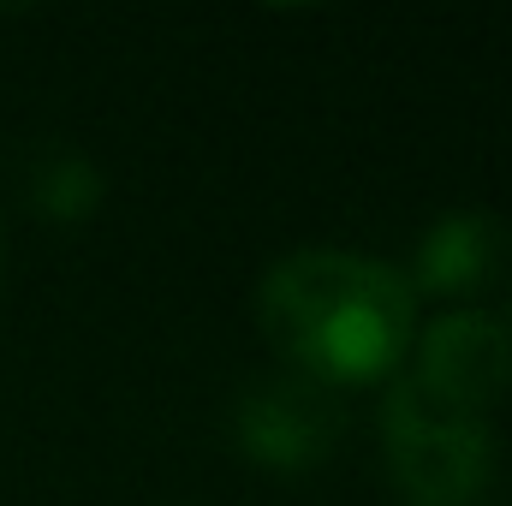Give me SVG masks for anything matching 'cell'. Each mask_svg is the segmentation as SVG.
Returning <instances> with one entry per match:
<instances>
[{
	"instance_id": "6da1fadb",
	"label": "cell",
	"mask_w": 512,
	"mask_h": 506,
	"mask_svg": "<svg viewBox=\"0 0 512 506\" xmlns=\"http://www.w3.org/2000/svg\"><path fill=\"white\" fill-rule=\"evenodd\" d=\"M417 322L405 274L364 251L310 245L280 256L256 286V328L274 364L334 393L399 376Z\"/></svg>"
},
{
	"instance_id": "7a4b0ae2",
	"label": "cell",
	"mask_w": 512,
	"mask_h": 506,
	"mask_svg": "<svg viewBox=\"0 0 512 506\" xmlns=\"http://www.w3.org/2000/svg\"><path fill=\"white\" fill-rule=\"evenodd\" d=\"M382 465L405 506H471L495 477V429L429 405L393 376L382 399Z\"/></svg>"
},
{
	"instance_id": "3957f363",
	"label": "cell",
	"mask_w": 512,
	"mask_h": 506,
	"mask_svg": "<svg viewBox=\"0 0 512 506\" xmlns=\"http://www.w3.org/2000/svg\"><path fill=\"white\" fill-rule=\"evenodd\" d=\"M429 405L453 417H483L512 393V328L501 310H441L417 322V340L405 352V370Z\"/></svg>"
},
{
	"instance_id": "277c9868",
	"label": "cell",
	"mask_w": 512,
	"mask_h": 506,
	"mask_svg": "<svg viewBox=\"0 0 512 506\" xmlns=\"http://www.w3.org/2000/svg\"><path fill=\"white\" fill-rule=\"evenodd\" d=\"M340 429H346L340 393L292 370L256 376L233 399V423H227L239 459L268 477H310L340 447Z\"/></svg>"
},
{
	"instance_id": "5b68a950",
	"label": "cell",
	"mask_w": 512,
	"mask_h": 506,
	"mask_svg": "<svg viewBox=\"0 0 512 506\" xmlns=\"http://www.w3.org/2000/svg\"><path fill=\"white\" fill-rule=\"evenodd\" d=\"M399 274L417 304L435 298L447 310H483V298H495L512 274V227L489 209H453L423 227Z\"/></svg>"
},
{
	"instance_id": "8992f818",
	"label": "cell",
	"mask_w": 512,
	"mask_h": 506,
	"mask_svg": "<svg viewBox=\"0 0 512 506\" xmlns=\"http://www.w3.org/2000/svg\"><path fill=\"white\" fill-rule=\"evenodd\" d=\"M108 197V179L102 167L78 149V143H42L30 161H24V203L36 221L48 227H78L102 209Z\"/></svg>"
},
{
	"instance_id": "52a82bcc",
	"label": "cell",
	"mask_w": 512,
	"mask_h": 506,
	"mask_svg": "<svg viewBox=\"0 0 512 506\" xmlns=\"http://www.w3.org/2000/svg\"><path fill=\"white\" fill-rule=\"evenodd\" d=\"M0 274H6V209H0Z\"/></svg>"
}]
</instances>
